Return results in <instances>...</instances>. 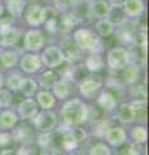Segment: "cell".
Listing matches in <instances>:
<instances>
[{
  "label": "cell",
  "instance_id": "cell-1",
  "mask_svg": "<svg viewBox=\"0 0 149 155\" xmlns=\"http://www.w3.org/2000/svg\"><path fill=\"white\" fill-rule=\"evenodd\" d=\"M60 115L62 122L68 127H78L87 122V105L80 98L65 100Z\"/></svg>",
  "mask_w": 149,
  "mask_h": 155
},
{
  "label": "cell",
  "instance_id": "cell-8",
  "mask_svg": "<svg viewBox=\"0 0 149 155\" xmlns=\"http://www.w3.org/2000/svg\"><path fill=\"white\" fill-rule=\"evenodd\" d=\"M25 19L26 23L32 27H38L44 23L46 21V7L42 4H29V7L25 11Z\"/></svg>",
  "mask_w": 149,
  "mask_h": 155
},
{
  "label": "cell",
  "instance_id": "cell-9",
  "mask_svg": "<svg viewBox=\"0 0 149 155\" xmlns=\"http://www.w3.org/2000/svg\"><path fill=\"white\" fill-rule=\"evenodd\" d=\"M44 40L46 39H44L43 31L36 30V28H31L23 36V48L31 53H35L43 48Z\"/></svg>",
  "mask_w": 149,
  "mask_h": 155
},
{
  "label": "cell",
  "instance_id": "cell-40",
  "mask_svg": "<svg viewBox=\"0 0 149 155\" xmlns=\"http://www.w3.org/2000/svg\"><path fill=\"white\" fill-rule=\"evenodd\" d=\"M0 155H17V150H13V149H2L0 151Z\"/></svg>",
  "mask_w": 149,
  "mask_h": 155
},
{
  "label": "cell",
  "instance_id": "cell-25",
  "mask_svg": "<svg viewBox=\"0 0 149 155\" xmlns=\"http://www.w3.org/2000/svg\"><path fill=\"white\" fill-rule=\"evenodd\" d=\"M36 102L43 110H49L55 106L56 98L48 89H42L36 94Z\"/></svg>",
  "mask_w": 149,
  "mask_h": 155
},
{
  "label": "cell",
  "instance_id": "cell-46",
  "mask_svg": "<svg viewBox=\"0 0 149 155\" xmlns=\"http://www.w3.org/2000/svg\"><path fill=\"white\" fill-rule=\"evenodd\" d=\"M87 3H95V2H99V0H86Z\"/></svg>",
  "mask_w": 149,
  "mask_h": 155
},
{
  "label": "cell",
  "instance_id": "cell-2",
  "mask_svg": "<svg viewBox=\"0 0 149 155\" xmlns=\"http://www.w3.org/2000/svg\"><path fill=\"white\" fill-rule=\"evenodd\" d=\"M73 40L82 52H90V53H100L103 51V44L100 38L96 35L90 28H76L74 31Z\"/></svg>",
  "mask_w": 149,
  "mask_h": 155
},
{
  "label": "cell",
  "instance_id": "cell-36",
  "mask_svg": "<svg viewBox=\"0 0 149 155\" xmlns=\"http://www.w3.org/2000/svg\"><path fill=\"white\" fill-rule=\"evenodd\" d=\"M131 96L134 97V100L139 101H145L147 100V89L144 84H137L134 85L131 88Z\"/></svg>",
  "mask_w": 149,
  "mask_h": 155
},
{
  "label": "cell",
  "instance_id": "cell-45",
  "mask_svg": "<svg viewBox=\"0 0 149 155\" xmlns=\"http://www.w3.org/2000/svg\"><path fill=\"white\" fill-rule=\"evenodd\" d=\"M3 85H4V75L0 72V89L3 88Z\"/></svg>",
  "mask_w": 149,
  "mask_h": 155
},
{
  "label": "cell",
  "instance_id": "cell-38",
  "mask_svg": "<svg viewBox=\"0 0 149 155\" xmlns=\"http://www.w3.org/2000/svg\"><path fill=\"white\" fill-rule=\"evenodd\" d=\"M12 101H13V97H12L11 91H8L5 88L0 89V109L8 107V106L12 104Z\"/></svg>",
  "mask_w": 149,
  "mask_h": 155
},
{
  "label": "cell",
  "instance_id": "cell-4",
  "mask_svg": "<svg viewBox=\"0 0 149 155\" xmlns=\"http://www.w3.org/2000/svg\"><path fill=\"white\" fill-rule=\"evenodd\" d=\"M57 123H59L57 115L53 111H49V110L38 111V114L32 119L34 129L40 133L53 132V129L57 127Z\"/></svg>",
  "mask_w": 149,
  "mask_h": 155
},
{
  "label": "cell",
  "instance_id": "cell-17",
  "mask_svg": "<svg viewBox=\"0 0 149 155\" xmlns=\"http://www.w3.org/2000/svg\"><path fill=\"white\" fill-rule=\"evenodd\" d=\"M21 30L17 27H9L7 30L0 31V47H13L21 39Z\"/></svg>",
  "mask_w": 149,
  "mask_h": 155
},
{
  "label": "cell",
  "instance_id": "cell-22",
  "mask_svg": "<svg viewBox=\"0 0 149 155\" xmlns=\"http://www.w3.org/2000/svg\"><path fill=\"white\" fill-rule=\"evenodd\" d=\"M27 0H5V11L16 19L20 18L26 9Z\"/></svg>",
  "mask_w": 149,
  "mask_h": 155
},
{
  "label": "cell",
  "instance_id": "cell-12",
  "mask_svg": "<svg viewBox=\"0 0 149 155\" xmlns=\"http://www.w3.org/2000/svg\"><path fill=\"white\" fill-rule=\"evenodd\" d=\"M36 114H38V105L34 100L26 98L20 101V104L17 105V115L22 120H30V119L32 120Z\"/></svg>",
  "mask_w": 149,
  "mask_h": 155
},
{
  "label": "cell",
  "instance_id": "cell-21",
  "mask_svg": "<svg viewBox=\"0 0 149 155\" xmlns=\"http://www.w3.org/2000/svg\"><path fill=\"white\" fill-rule=\"evenodd\" d=\"M12 134L16 142H21L22 145L31 143L32 138H34V128L27 127V125H21V127L14 129V132Z\"/></svg>",
  "mask_w": 149,
  "mask_h": 155
},
{
  "label": "cell",
  "instance_id": "cell-24",
  "mask_svg": "<svg viewBox=\"0 0 149 155\" xmlns=\"http://www.w3.org/2000/svg\"><path fill=\"white\" fill-rule=\"evenodd\" d=\"M18 115L13 110H3L0 111V128L3 129H11L18 122Z\"/></svg>",
  "mask_w": 149,
  "mask_h": 155
},
{
  "label": "cell",
  "instance_id": "cell-39",
  "mask_svg": "<svg viewBox=\"0 0 149 155\" xmlns=\"http://www.w3.org/2000/svg\"><path fill=\"white\" fill-rule=\"evenodd\" d=\"M79 3H82V0H60L59 3L56 4L57 9L62 8H74L75 5H78Z\"/></svg>",
  "mask_w": 149,
  "mask_h": 155
},
{
  "label": "cell",
  "instance_id": "cell-30",
  "mask_svg": "<svg viewBox=\"0 0 149 155\" xmlns=\"http://www.w3.org/2000/svg\"><path fill=\"white\" fill-rule=\"evenodd\" d=\"M57 80H59V76H57L56 72L52 71V70H47V71H44V72H43V74L39 76V83H40V85H42L44 89L52 88Z\"/></svg>",
  "mask_w": 149,
  "mask_h": 155
},
{
  "label": "cell",
  "instance_id": "cell-48",
  "mask_svg": "<svg viewBox=\"0 0 149 155\" xmlns=\"http://www.w3.org/2000/svg\"><path fill=\"white\" fill-rule=\"evenodd\" d=\"M0 53H2V48H0Z\"/></svg>",
  "mask_w": 149,
  "mask_h": 155
},
{
  "label": "cell",
  "instance_id": "cell-34",
  "mask_svg": "<svg viewBox=\"0 0 149 155\" xmlns=\"http://www.w3.org/2000/svg\"><path fill=\"white\" fill-rule=\"evenodd\" d=\"M88 155H112V150L104 142H96L90 147Z\"/></svg>",
  "mask_w": 149,
  "mask_h": 155
},
{
  "label": "cell",
  "instance_id": "cell-19",
  "mask_svg": "<svg viewBox=\"0 0 149 155\" xmlns=\"http://www.w3.org/2000/svg\"><path fill=\"white\" fill-rule=\"evenodd\" d=\"M110 4L108 0H99L95 3H90V14L91 18H107L110 13Z\"/></svg>",
  "mask_w": 149,
  "mask_h": 155
},
{
  "label": "cell",
  "instance_id": "cell-3",
  "mask_svg": "<svg viewBox=\"0 0 149 155\" xmlns=\"http://www.w3.org/2000/svg\"><path fill=\"white\" fill-rule=\"evenodd\" d=\"M103 84H104L103 76L90 72L78 83V89L80 96L84 97L86 100H93L99 92L101 91Z\"/></svg>",
  "mask_w": 149,
  "mask_h": 155
},
{
  "label": "cell",
  "instance_id": "cell-7",
  "mask_svg": "<svg viewBox=\"0 0 149 155\" xmlns=\"http://www.w3.org/2000/svg\"><path fill=\"white\" fill-rule=\"evenodd\" d=\"M40 60L42 65H46L49 69H59V66L65 61V56L59 45H49L43 49Z\"/></svg>",
  "mask_w": 149,
  "mask_h": 155
},
{
  "label": "cell",
  "instance_id": "cell-13",
  "mask_svg": "<svg viewBox=\"0 0 149 155\" xmlns=\"http://www.w3.org/2000/svg\"><path fill=\"white\" fill-rule=\"evenodd\" d=\"M96 105L101 109L104 113H110L113 111L118 105V100L113 92L110 91H103L96 98Z\"/></svg>",
  "mask_w": 149,
  "mask_h": 155
},
{
  "label": "cell",
  "instance_id": "cell-14",
  "mask_svg": "<svg viewBox=\"0 0 149 155\" xmlns=\"http://www.w3.org/2000/svg\"><path fill=\"white\" fill-rule=\"evenodd\" d=\"M122 9L127 18H139L145 12V4H144V0H124Z\"/></svg>",
  "mask_w": 149,
  "mask_h": 155
},
{
  "label": "cell",
  "instance_id": "cell-42",
  "mask_svg": "<svg viewBox=\"0 0 149 155\" xmlns=\"http://www.w3.org/2000/svg\"><path fill=\"white\" fill-rule=\"evenodd\" d=\"M110 7H122V4L124 0H108Z\"/></svg>",
  "mask_w": 149,
  "mask_h": 155
},
{
  "label": "cell",
  "instance_id": "cell-35",
  "mask_svg": "<svg viewBox=\"0 0 149 155\" xmlns=\"http://www.w3.org/2000/svg\"><path fill=\"white\" fill-rule=\"evenodd\" d=\"M40 154V147L36 143H25L17 150V155H39Z\"/></svg>",
  "mask_w": 149,
  "mask_h": 155
},
{
  "label": "cell",
  "instance_id": "cell-28",
  "mask_svg": "<svg viewBox=\"0 0 149 155\" xmlns=\"http://www.w3.org/2000/svg\"><path fill=\"white\" fill-rule=\"evenodd\" d=\"M36 91H38V81L31 79V78H23L18 92L29 98L34 93H36Z\"/></svg>",
  "mask_w": 149,
  "mask_h": 155
},
{
  "label": "cell",
  "instance_id": "cell-18",
  "mask_svg": "<svg viewBox=\"0 0 149 155\" xmlns=\"http://www.w3.org/2000/svg\"><path fill=\"white\" fill-rule=\"evenodd\" d=\"M83 66L88 72L97 74L105 67V61L100 56V53H90V56L86 57V60L83 61Z\"/></svg>",
  "mask_w": 149,
  "mask_h": 155
},
{
  "label": "cell",
  "instance_id": "cell-47",
  "mask_svg": "<svg viewBox=\"0 0 149 155\" xmlns=\"http://www.w3.org/2000/svg\"><path fill=\"white\" fill-rule=\"evenodd\" d=\"M52 2H53L55 4H57V3H59V2H60V0H52Z\"/></svg>",
  "mask_w": 149,
  "mask_h": 155
},
{
  "label": "cell",
  "instance_id": "cell-29",
  "mask_svg": "<svg viewBox=\"0 0 149 155\" xmlns=\"http://www.w3.org/2000/svg\"><path fill=\"white\" fill-rule=\"evenodd\" d=\"M130 105H131L134 114H135V120H137V122H145L147 120V101L134 100Z\"/></svg>",
  "mask_w": 149,
  "mask_h": 155
},
{
  "label": "cell",
  "instance_id": "cell-20",
  "mask_svg": "<svg viewBox=\"0 0 149 155\" xmlns=\"http://www.w3.org/2000/svg\"><path fill=\"white\" fill-rule=\"evenodd\" d=\"M114 110H115V118L119 122H122L124 124H130L135 122V114H134V110L130 104H126V102L118 104Z\"/></svg>",
  "mask_w": 149,
  "mask_h": 155
},
{
  "label": "cell",
  "instance_id": "cell-31",
  "mask_svg": "<svg viewBox=\"0 0 149 155\" xmlns=\"http://www.w3.org/2000/svg\"><path fill=\"white\" fill-rule=\"evenodd\" d=\"M22 79H23V76L20 74V72H11V74H8L5 81H4V84L8 87V91L18 92L20 85L22 83Z\"/></svg>",
  "mask_w": 149,
  "mask_h": 155
},
{
  "label": "cell",
  "instance_id": "cell-41",
  "mask_svg": "<svg viewBox=\"0 0 149 155\" xmlns=\"http://www.w3.org/2000/svg\"><path fill=\"white\" fill-rule=\"evenodd\" d=\"M49 155H68V153L64 149H55L49 153Z\"/></svg>",
  "mask_w": 149,
  "mask_h": 155
},
{
  "label": "cell",
  "instance_id": "cell-44",
  "mask_svg": "<svg viewBox=\"0 0 149 155\" xmlns=\"http://www.w3.org/2000/svg\"><path fill=\"white\" fill-rule=\"evenodd\" d=\"M5 12V7H4V4H3V2L2 0H0V16H2V14Z\"/></svg>",
  "mask_w": 149,
  "mask_h": 155
},
{
  "label": "cell",
  "instance_id": "cell-23",
  "mask_svg": "<svg viewBox=\"0 0 149 155\" xmlns=\"http://www.w3.org/2000/svg\"><path fill=\"white\" fill-rule=\"evenodd\" d=\"M52 88H53V93L52 94L55 96V98L65 101V100H68V97L71 94L70 81L65 80V79H59Z\"/></svg>",
  "mask_w": 149,
  "mask_h": 155
},
{
  "label": "cell",
  "instance_id": "cell-11",
  "mask_svg": "<svg viewBox=\"0 0 149 155\" xmlns=\"http://www.w3.org/2000/svg\"><path fill=\"white\" fill-rule=\"evenodd\" d=\"M104 137L109 145L118 147V146H122V145L126 143L127 134H126V130H124L122 127L113 125V127H109L107 130H105Z\"/></svg>",
  "mask_w": 149,
  "mask_h": 155
},
{
  "label": "cell",
  "instance_id": "cell-15",
  "mask_svg": "<svg viewBox=\"0 0 149 155\" xmlns=\"http://www.w3.org/2000/svg\"><path fill=\"white\" fill-rule=\"evenodd\" d=\"M61 51L62 53H64V56H65V60L66 61H69L71 62V64H74L75 61H78V58L82 56V52L78 45L74 43V40L71 38H66L62 40L61 43Z\"/></svg>",
  "mask_w": 149,
  "mask_h": 155
},
{
  "label": "cell",
  "instance_id": "cell-37",
  "mask_svg": "<svg viewBox=\"0 0 149 155\" xmlns=\"http://www.w3.org/2000/svg\"><path fill=\"white\" fill-rule=\"evenodd\" d=\"M14 142L16 141L11 132H0V147L2 149H9Z\"/></svg>",
  "mask_w": 149,
  "mask_h": 155
},
{
  "label": "cell",
  "instance_id": "cell-5",
  "mask_svg": "<svg viewBox=\"0 0 149 155\" xmlns=\"http://www.w3.org/2000/svg\"><path fill=\"white\" fill-rule=\"evenodd\" d=\"M128 62V51L123 47H113L107 53V65L112 71L121 70Z\"/></svg>",
  "mask_w": 149,
  "mask_h": 155
},
{
  "label": "cell",
  "instance_id": "cell-27",
  "mask_svg": "<svg viewBox=\"0 0 149 155\" xmlns=\"http://www.w3.org/2000/svg\"><path fill=\"white\" fill-rule=\"evenodd\" d=\"M18 64V54L14 51H4L0 53V65L4 69H12Z\"/></svg>",
  "mask_w": 149,
  "mask_h": 155
},
{
  "label": "cell",
  "instance_id": "cell-10",
  "mask_svg": "<svg viewBox=\"0 0 149 155\" xmlns=\"http://www.w3.org/2000/svg\"><path fill=\"white\" fill-rule=\"evenodd\" d=\"M20 69L26 74H35L42 69L40 56L36 53H26L23 54L20 61Z\"/></svg>",
  "mask_w": 149,
  "mask_h": 155
},
{
  "label": "cell",
  "instance_id": "cell-26",
  "mask_svg": "<svg viewBox=\"0 0 149 155\" xmlns=\"http://www.w3.org/2000/svg\"><path fill=\"white\" fill-rule=\"evenodd\" d=\"M95 28H96V32H97L99 38L107 39L114 32V23L109 18H101L96 22Z\"/></svg>",
  "mask_w": 149,
  "mask_h": 155
},
{
  "label": "cell",
  "instance_id": "cell-33",
  "mask_svg": "<svg viewBox=\"0 0 149 155\" xmlns=\"http://www.w3.org/2000/svg\"><path fill=\"white\" fill-rule=\"evenodd\" d=\"M132 45L135 47H141V48H147V44H148V39H147V31L145 30H137L134 32L132 35V41H131Z\"/></svg>",
  "mask_w": 149,
  "mask_h": 155
},
{
  "label": "cell",
  "instance_id": "cell-16",
  "mask_svg": "<svg viewBox=\"0 0 149 155\" xmlns=\"http://www.w3.org/2000/svg\"><path fill=\"white\" fill-rule=\"evenodd\" d=\"M57 22H59V30L62 32H70L74 30V27H76L80 23V21L76 18L73 12H62L57 17Z\"/></svg>",
  "mask_w": 149,
  "mask_h": 155
},
{
  "label": "cell",
  "instance_id": "cell-32",
  "mask_svg": "<svg viewBox=\"0 0 149 155\" xmlns=\"http://www.w3.org/2000/svg\"><path fill=\"white\" fill-rule=\"evenodd\" d=\"M147 137H148V133H147V128L143 127V125H135L132 129H131V138L135 145H143L147 142Z\"/></svg>",
  "mask_w": 149,
  "mask_h": 155
},
{
  "label": "cell",
  "instance_id": "cell-6",
  "mask_svg": "<svg viewBox=\"0 0 149 155\" xmlns=\"http://www.w3.org/2000/svg\"><path fill=\"white\" fill-rule=\"evenodd\" d=\"M114 72V80L115 83L119 84H135L139 76H140V66H137L132 62H128V64L122 67L121 70L113 71Z\"/></svg>",
  "mask_w": 149,
  "mask_h": 155
},
{
  "label": "cell",
  "instance_id": "cell-43",
  "mask_svg": "<svg viewBox=\"0 0 149 155\" xmlns=\"http://www.w3.org/2000/svg\"><path fill=\"white\" fill-rule=\"evenodd\" d=\"M68 155H86V153H84V151H82V150L75 149V150H73V151L68 153Z\"/></svg>",
  "mask_w": 149,
  "mask_h": 155
}]
</instances>
